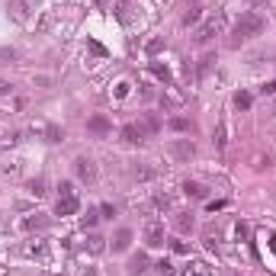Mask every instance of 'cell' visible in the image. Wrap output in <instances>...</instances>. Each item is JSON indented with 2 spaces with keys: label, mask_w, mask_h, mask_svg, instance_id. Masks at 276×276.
Listing matches in <instances>:
<instances>
[{
  "label": "cell",
  "mask_w": 276,
  "mask_h": 276,
  "mask_svg": "<svg viewBox=\"0 0 276 276\" xmlns=\"http://www.w3.org/2000/svg\"><path fill=\"white\" fill-rule=\"evenodd\" d=\"M158 49H161V39H151V42H148V52L154 55V52H158Z\"/></svg>",
  "instance_id": "cell-34"
},
{
  "label": "cell",
  "mask_w": 276,
  "mask_h": 276,
  "mask_svg": "<svg viewBox=\"0 0 276 276\" xmlns=\"http://www.w3.org/2000/svg\"><path fill=\"white\" fill-rule=\"evenodd\" d=\"M183 193L193 196V199H206V186L196 183V180H186V183H183Z\"/></svg>",
  "instance_id": "cell-15"
},
{
  "label": "cell",
  "mask_w": 276,
  "mask_h": 276,
  "mask_svg": "<svg viewBox=\"0 0 276 276\" xmlns=\"http://www.w3.org/2000/svg\"><path fill=\"white\" fill-rule=\"evenodd\" d=\"M171 154H174L177 161H189L196 154V145L189 138H180V141H174V145H171Z\"/></svg>",
  "instance_id": "cell-6"
},
{
  "label": "cell",
  "mask_w": 276,
  "mask_h": 276,
  "mask_svg": "<svg viewBox=\"0 0 276 276\" xmlns=\"http://www.w3.org/2000/svg\"><path fill=\"white\" fill-rule=\"evenodd\" d=\"M45 225H49V222H45L42 215H35V219H23V222H19L23 231H32V228H45Z\"/></svg>",
  "instance_id": "cell-19"
},
{
  "label": "cell",
  "mask_w": 276,
  "mask_h": 276,
  "mask_svg": "<svg viewBox=\"0 0 276 276\" xmlns=\"http://www.w3.org/2000/svg\"><path fill=\"white\" fill-rule=\"evenodd\" d=\"M270 244H273V250H276V235H273V238H270Z\"/></svg>",
  "instance_id": "cell-36"
},
{
  "label": "cell",
  "mask_w": 276,
  "mask_h": 276,
  "mask_svg": "<svg viewBox=\"0 0 276 276\" xmlns=\"http://www.w3.org/2000/svg\"><path fill=\"white\" fill-rule=\"evenodd\" d=\"M183 276H212V273H209V267H206V263H189Z\"/></svg>",
  "instance_id": "cell-20"
},
{
  "label": "cell",
  "mask_w": 276,
  "mask_h": 276,
  "mask_svg": "<svg viewBox=\"0 0 276 276\" xmlns=\"http://www.w3.org/2000/svg\"><path fill=\"white\" fill-rule=\"evenodd\" d=\"M83 276H97V270H93V267H87V273H83Z\"/></svg>",
  "instance_id": "cell-35"
},
{
  "label": "cell",
  "mask_w": 276,
  "mask_h": 276,
  "mask_svg": "<svg viewBox=\"0 0 276 276\" xmlns=\"http://www.w3.org/2000/svg\"><path fill=\"white\" fill-rule=\"evenodd\" d=\"M74 171H77V177L83 180V183H93V180H97V164H93L90 158H77Z\"/></svg>",
  "instance_id": "cell-5"
},
{
  "label": "cell",
  "mask_w": 276,
  "mask_h": 276,
  "mask_svg": "<svg viewBox=\"0 0 276 276\" xmlns=\"http://www.w3.org/2000/svg\"><path fill=\"white\" fill-rule=\"evenodd\" d=\"M154 177H158V171L148 167V164H135L132 167V180H141V183H145V180H154Z\"/></svg>",
  "instance_id": "cell-13"
},
{
  "label": "cell",
  "mask_w": 276,
  "mask_h": 276,
  "mask_svg": "<svg viewBox=\"0 0 276 276\" xmlns=\"http://www.w3.org/2000/svg\"><path fill=\"white\" fill-rule=\"evenodd\" d=\"M19 254H23V257H39V260H45V257H49V244H45V241H29V244L19 247Z\"/></svg>",
  "instance_id": "cell-8"
},
{
  "label": "cell",
  "mask_w": 276,
  "mask_h": 276,
  "mask_svg": "<svg viewBox=\"0 0 276 276\" xmlns=\"http://www.w3.org/2000/svg\"><path fill=\"white\" fill-rule=\"evenodd\" d=\"M122 138L129 141V145H141V141H145V132H141V125H135V122H129V125L122 129Z\"/></svg>",
  "instance_id": "cell-11"
},
{
  "label": "cell",
  "mask_w": 276,
  "mask_h": 276,
  "mask_svg": "<svg viewBox=\"0 0 276 276\" xmlns=\"http://www.w3.org/2000/svg\"><path fill=\"white\" fill-rule=\"evenodd\" d=\"M7 10H10V16H13L16 23H29V4L26 0H10Z\"/></svg>",
  "instance_id": "cell-9"
},
{
  "label": "cell",
  "mask_w": 276,
  "mask_h": 276,
  "mask_svg": "<svg viewBox=\"0 0 276 276\" xmlns=\"http://www.w3.org/2000/svg\"><path fill=\"white\" fill-rule=\"evenodd\" d=\"M77 206H80V202H77V196H74V186L61 183V186H58V206H55V212H58V215H74Z\"/></svg>",
  "instance_id": "cell-2"
},
{
  "label": "cell",
  "mask_w": 276,
  "mask_h": 276,
  "mask_svg": "<svg viewBox=\"0 0 276 276\" xmlns=\"http://www.w3.org/2000/svg\"><path fill=\"white\" fill-rule=\"evenodd\" d=\"M29 193H32V196H45V177L29 180Z\"/></svg>",
  "instance_id": "cell-22"
},
{
  "label": "cell",
  "mask_w": 276,
  "mask_h": 276,
  "mask_svg": "<svg viewBox=\"0 0 276 276\" xmlns=\"http://www.w3.org/2000/svg\"><path fill=\"white\" fill-rule=\"evenodd\" d=\"M222 29H225V16H222V13H219V16H209V19L199 26L196 42H199V45H206V42H212V39H215V35H222Z\"/></svg>",
  "instance_id": "cell-3"
},
{
  "label": "cell",
  "mask_w": 276,
  "mask_h": 276,
  "mask_svg": "<svg viewBox=\"0 0 276 276\" xmlns=\"http://www.w3.org/2000/svg\"><path fill=\"white\" fill-rule=\"evenodd\" d=\"M129 241H132V231H129V228H122V231L116 235V241H113V250H125Z\"/></svg>",
  "instance_id": "cell-18"
},
{
  "label": "cell",
  "mask_w": 276,
  "mask_h": 276,
  "mask_svg": "<svg viewBox=\"0 0 276 276\" xmlns=\"http://www.w3.org/2000/svg\"><path fill=\"white\" fill-rule=\"evenodd\" d=\"M260 90H263V93H270V97H276V80H270V83H263Z\"/></svg>",
  "instance_id": "cell-33"
},
{
  "label": "cell",
  "mask_w": 276,
  "mask_h": 276,
  "mask_svg": "<svg viewBox=\"0 0 276 276\" xmlns=\"http://www.w3.org/2000/svg\"><path fill=\"white\" fill-rule=\"evenodd\" d=\"M158 270H161L164 276H171V273H174V267H171V260H161V263H158Z\"/></svg>",
  "instance_id": "cell-32"
},
{
  "label": "cell",
  "mask_w": 276,
  "mask_h": 276,
  "mask_svg": "<svg viewBox=\"0 0 276 276\" xmlns=\"http://www.w3.org/2000/svg\"><path fill=\"white\" fill-rule=\"evenodd\" d=\"M32 132L45 135V141H61V138H65V132H61V129H55V125H49V122H42V119H35V122H32Z\"/></svg>",
  "instance_id": "cell-7"
},
{
  "label": "cell",
  "mask_w": 276,
  "mask_h": 276,
  "mask_svg": "<svg viewBox=\"0 0 276 276\" xmlns=\"http://www.w3.org/2000/svg\"><path fill=\"white\" fill-rule=\"evenodd\" d=\"M263 167H270V154L263 158V154H254V171H263Z\"/></svg>",
  "instance_id": "cell-30"
},
{
  "label": "cell",
  "mask_w": 276,
  "mask_h": 276,
  "mask_svg": "<svg viewBox=\"0 0 276 276\" xmlns=\"http://www.w3.org/2000/svg\"><path fill=\"white\" fill-rule=\"evenodd\" d=\"M260 32H263V19L257 13H244L235 23V32H231V39H228V45L238 49V45H244L247 39H254V35H260Z\"/></svg>",
  "instance_id": "cell-1"
},
{
  "label": "cell",
  "mask_w": 276,
  "mask_h": 276,
  "mask_svg": "<svg viewBox=\"0 0 276 276\" xmlns=\"http://www.w3.org/2000/svg\"><path fill=\"white\" fill-rule=\"evenodd\" d=\"M141 132H145V135L161 132V122H158V116H154V113H145V116H141Z\"/></svg>",
  "instance_id": "cell-14"
},
{
  "label": "cell",
  "mask_w": 276,
  "mask_h": 276,
  "mask_svg": "<svg viewBox=\"0 0 276 276\" xmlns=\"http://www.w3.org/2000/svg\"><path fill=\"white\" fill-rule=\"evenodd\" d=\"M250 103H254V100H250V93H235V106H238V110H250Z\"/></svg>",
  "instance_id": "cell-24"
},
{
  "label": "cell",
  "mask_w": 276,
  "mask_h": 276,
  "mask_svg": "<svg viewBox=\"0 0 276 276\" xmlns=\"http://www.w3.org/2000/svg\"><path fill=\"white\" fill-rule=\"evenodd\" d=\"M212 141H215V148H219V151L225 148V125H219V129H215V138H212Z\"/></svg>",
  "instance_id": "cell-29"
},
{
  "label": "cell",
  "mask_w": 276,
  "mask_h": 276,
  "mask_svg": "<svg viewBox=\"0 0 276 276\" xmlns=\"http://www.w3.org/2000/svg\"><path fill=\"white\" fill-rule=\"evenodd\" d=\"M174 225H177V231H193V215H186V212H177V219H174Z\"/></svg>",
  "instance_id": "cell-16"
},
{
  "label": "cell",
  "mask_w": 276,
  "mask_h": 276,
  "mask_svg": "<svg viewBox=\"0 0 276 276\" xmlns=\"http://www.w3.org/2000/svg\"><path fill=\"white\" fill-rule=\"evenodd\" d=\"M113 125H110V119L106 116H93V119H87V132H93V135H106Z\"/></svg>",
  "instance_id": "cell-10"
},
{
  "label": "cell",
  "mask_w": 276,
  "mask_h": 276,
  "mask_svg": "<svg viewBox=\"0 0 276 276\" xmlns=\"http://www.w3.org/2000/svg\"><path fill=\"white\" fill-rule=\"evenodd\" d=\"M10 93H13V83H10V80H4V77H0V97H10Z\"/></svg>",
  "instance_id": "cell-31"
},
{
  "label": "cell",
  "mask_w": 276,
  "mask_h": 276,
  "mask_svg": "<svg viewBox=\"0 0 276 276\" xmlns=\"http://www.w3.org/2000/svg\"><path fill=\"white\" fill-rule=\"evenodd\" d=\"M171 129L174 132H193V122L189 119H171Z\"/></svg>",
  "instance_id": "cell-26"
},
{
  "label": "cell",
  "mask_w": 276,
  "mask_h": 276,
  "mask_svg": "<svg viewBox=\"0 0 276 276\" xmlns=\"http://www.w3.org/2000/svg\"><path fill=\"white\" fill-rule=\"evenodd\" d=\"M212 65H215V55H206V58L199 61V71H196V74H199V77H206L209 71H212Z\"/></svg>",
  "instance_id": "cell-25"
},
{
  "label": "cell",
  "mask_w": 276,
  "mask_h": 276,
  "mask_svg": "<svg viewBox=\"0 0 276 276\" xmlns=\"http://www.w3.org/2000/svg\"><path fill=\"white\" fill-rule=\"evenodd\" d=\"M145 241H148V247H164L167 235H164V225L161 222H148L145 225Z\"/></svg>",
  "instance_id": "cell-4"
},
{
  "label": "cell",
  "mask_w": 276,
  "mask_h": 276,
  "mask_svg": "<svg viewBox=\"0 0 276 276\" xmlns=\"http://www.w3.org/2000/svg\"><path fill=\"white\" fill-rule=\"evenodd\" d=\"M87 250H90V254H103V250H106V238L90 235V238H87Z\"/></svg>",
  "instance_id": "cell-17"
},
{
  "label": "cell",
  "mask_w": 276,
  "mask_h": 276,
  "mask_svg": "<svg viewBox=\"0 0 276 276\" xmlns=\"http://www.w3.org/2000/svg\"><path fill=\"white\" fill-rule=\"evenodd\" d=\"M199 16H202V10H199V7H189L186 13H183V26H193V23H199Z\"/></svg>",
  "instance_id": "cell-23"
},
{
  "label": "cell",
  "mask_w": 276,
  "mask_h": 276,
  "mask_svg": "<svg viewBox=\"0 0 276 276\" xmlns=\"http://www.w3.org/2000/svg\"><path fill=\"white\" fill-rule=\"evenodd\" d=\"M273 116H276V106H273Z\"/></svg>",
  "instance_id": "cell-37"
},
{
  "label": "cell",
  "mask_w": 276,
  "mask_h": 276,
  "mask_svg": "<svg viewBox=\"0 0 276 276\" xmlns=\"http://www.w3.org/2000/svg\"><path fill=\"white\" fill-rule=\"evenodd\" d=\"M151 71H154V77H161V80H167V83H171V71H167V68H161V65H151Z\"/></svg>",
  "instance_id": "cell-28"
},
{
  "label": "cell",
  "mask_w": 276,
  "mask_h": 276,
  "mask_svg": "<svg viewBox=\"0 0 276 276\" xmlns=\"http://www.w3.org/2000/svg\"><path fill=\"white\" fill-rule=\"evenodd\" d=\"M148 270V257L145 254H132V260H129V276H141Z\"/></svg>",
  "instance_id": "cell-12"
},
{
  "label": "cell",
  "mask_w": 276,
  "mask_h": 276,
  "mask_svg": "<svg viewBox=\"0 0 276 276\" xmlns=\"http://www.w3.org/2000/svg\"><path fill=\"white\" fill-rule=\"evenodd\" d=\"M116 16H119V23H132V7H129V0H122V4L116 7Z\"/></svg>",
  "instance_id": "cell-21"
},
{
  "label": "cell",
  "mask_w": 276,
  "mask_h": 276,
  "mask_svg": "<svg viewBox=\"0 0 276 276\" xmlns=\"http://www.w3.org/2000/svg\"><path fill=\"white\" fill-rule=\"evenodd\" d=\"M97 219H100V212H97V209H90L87 215H83V228H93V225H97Z\"/></svg>",
  "instance_id": "cell-27"
}]
</instances>
